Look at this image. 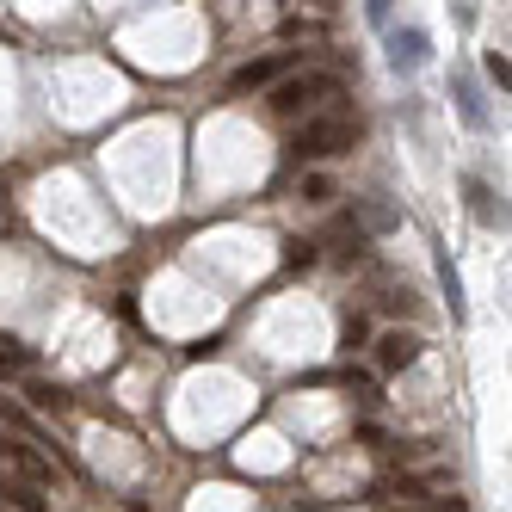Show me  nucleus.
Instances as JSON below:
<instances>
[{
    "label": "nucleus",
    "instance_id": "1",
    "mask_svg": "<svg viewBox=\"0 0 512 512\" xmlns=\"http://www.w3.org/2000/svg\"><path fill=\"white\" fill-rule=\"evenodd\" d=\"M358 149V118L334 112V118H309L297 130V155L303 161H334V155H352Z\"/></svg>",
    "mask_w": 512,
    "mask_h": 512
},
{
    "label": "nucleus",
    "instance_id": "2",
    "mask_svg": "<svg viewBox=\"0 0 512 512\" xmlns=\"http://www.w3.org/2000/svg\"><path fill=\"white\" fill-rule=\"evenodd\" d=\"M340 81L334 75H278L272 81V105L278 112H303V105H315L321 93H334Z\"/></svg>",
    "mask_w": 512,
    "mask_h": 512
},
{
    "label": "nucleus",
    "instance_id": "3",
    "mask_svg": "<svg viewBox=\"0 0 512 512\" xmlns=\"http://www.w3.org/2000/svg\"><path fill=\"white\" fill-rule=\"evenodd\" d=\"M426 56H432V38H426L420 25L389 31V68H395V75H414V68H426Z\"/></svg>",
    "mask_w": 512,
    "mask_h": 512
},
{
    "label": "nucleus",
    "instance_id": "4",
    "mask_svg": "<svg viewBox=\"0 0 512 512\" xmlns=\"http://www.w3.org/2000/svg\"><path fill=\"white\" fill-rule=\"evenodd\" d=\"M451 99H457V118H463L469 130H488V124H494V118H488V99H482V87H475L469 68H451Z\"/></svg>",
    "mask_w": 512,
    "mask_h": 512
},
{
    "label": "nucleus",
    "instance_id": "5",
    "mask_svg": "<svg viewBox=\"0 0 512 512\" xmlns=\"http://www.w3.org/2000/svg\"><path fill=\"white\" fill-rule=\"evenodd\" d=\"M278 75H290V56H253V62H241L235 75H229V93H260Z\"/></svg>",
    "mask_w": 512,
    "mask_h": 512
},
{
    "label": "nucleus",
    "instance_id": "6",
    "mask_svg": "<svg viewBox=\"0 0 512 512\" xmlns=\"http://www.w3.org/2000/svg\"><path fill=\"white\" fill-rule=\"evenodd\" d=\"M414 358H420V334H401V327H389V334L377 340V371H383V377L408 371Z\"/></svg>",
    "mask_w": 512,
    "mask_h": 512
},
{
    "label": "nucleus",
    "instance_id": "7",
    "mask_svg": "<svg viewBox=\"0 0 512 512\" xmlns=\"http://www.w3.org/2000/svg\"><path fill=\"white\" fill-rule=\"evenodd\" d=\"M0 457H7V463L25 475V482H50V475H56V469H50V457H38V451H31L25 438H13V432H0Z\"/></svg>",
    "mask_w": 512,
    "mask_h": 512
},
{
    "label": "nucleus",
    "instance_id": "8",
    "mask_svg": "<svg viewBox=\"0 0 512 512\" xmlns=\"http://www.w3.org/2000/svg\"><path fill=\"white\" fill-rule=\"evenodd\" d=\"M0 500H7L13 512H50L44 482H25V475H7V482H0Z\"/></svg>",
    "mask_w": 512,
    "mask_h": 512
},
{
    "label": "nucleus",
    "instance_id": "9",
    "mask_svg": "<svg viewBox=\"0 0 512 512\" xmlns=\"http://www.w3.org/2000/svg\"><path fill=\"white\" fill-rule=\"evenodd\" d=\"M463 198H469V216H475V223H488V229H500V223H506V210L494 204V192L482 186V179H463Z\"/></svg>",
    "mask_w": 512,
    "mask_h": 512
},
{
    "label": "nucleus",
    "instance_id": "10",
    "mask_svg": "<svg viewBox=\"0 0 512 512\" xmlns=\"http://www.w3.org/2000/svg\"><path fill=\"white\" fill-rule=\"evenodd\" d=\"M25 364H31V346H19V340L0 334V371H25Z\"/></svg>",
    "mask_w": 512,
    "mask_h": 512
},
{
    "label": "nucleus",
    "instance_id": "11",
    "mask_svg": "<svg viewBox=\"0 0 512 512\" xmlns=\"http://www.w3.org/2000/svg\"><path fill=\"white\" fill-rule=\"evenodd\" d=\"M303 204H334V179H327V173H309V179H303Z\"/></svg>",
    "mask_w": 512,
    "mask_h": 512
},
{
    "label": "nucleus",
    "instance_id": "12",
    "mask_svg": "<svg viewBox=\"0 0 512 512\" xmlns=\"http://www.w3.org/2000/svg\"><path fill=\"white\" fill-rule=\"evenodd\" d=\"M364 229H395V204L371 198V204H364Z\"/></svg>",
    "mask_w": 512,
    "mask_h": 512
},
{
    "label": "nucleus",
    "instance_id": "13",
    "mask_svg": "<svg viewBox=\"0 0 512 512\" xmlns=\"http://www.w3.org/2000/svg\"><path fill=\"white\" fill-rule=\"evenodd\" d=\"M482 68H488V81L506 93V81H512V75H506V50H488V56H482Z\"/></svg>",
    "mask_w": 512,
    "mask_h": 512
},
{
    "label": "nucleus",
    "instance_id": "14",
    "mask_svg": "<svg viewBox=\"0 0 512 512\" xmlns=\"http://www.w3.org/2000/svg\"><path fill=\"white\" fill-rule=\"evenodd\" d=\"M31 401H38V408H62V389H50V383H38V389H31Z\"/></svg>",
    "mask_w": 512,
    "mask_h": 512
},
{
    "label": "nucleus",
    "instance_id": "15",
    "mask_svg": "<svg viewBox=\"0 0 512 512\" xmlns=\"http://www.w3.org/2000/svg\"><path fill=\"white\" fill-rule=\"evenodd\" d=\"M309 7H334V0H309Z\"/></svg>",
    "mask_w": 512,
    "mask_h": 512
}]
</instances>
